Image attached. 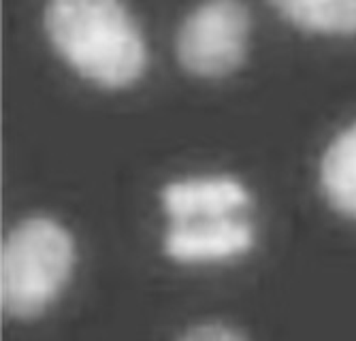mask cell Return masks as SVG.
I'll use <instances>...</instances> for the list:
<instances>
[{"label": "cell", "instance_id": "1", "mask_svg": "<svg viewBox=\"0 0 356 341\" xmlns=\"http://www.w3.org/2000/svg\"><path fill=\"white\" fill-rule=\"evenodd\" d=\"M43 24L54 49L96 85L128 88L147 67L143 35L122 0H47Z\"/></svg>", "mask_w": 356, "mask_h": 341}, {"label": "cell", "instance_id": "2", "mask_svg": "<svg viewBox=\"0 0 356 341\" xmlns=\"http://www.w3.org/2000/svg\"><path fill=\"white\" fill-rule=\"evenodd\" d=\"M75 265V241L58 220L32 215L15 224L0 250V305L32 320L60 297Z\"/></svg>", "mask_w": 356, "mask_h": 341}, {"label": "cell", "instance_id": "3", "mask_svg": "<svg viewBox=\"0 0 356 341\" xmlns=\"http://www.w3.org/2000/svg\"><path fill=\"white\" fill-rule=\"evenodd\" d=\"M250 26V11L241 0H203L177 30L179 65L201 79L235 73L248 53Z\"/></svg>", "mask_w": 356, "mask_h": 341}, {"label": "cell", "instance_id": "4", "mask_svg": "<svg viewBox=\"0 0 356 341\" xmlns=\"http://www.w3.org/2000/svg\"><path fill=\"white\" fill-rule=\"evenodd\" d=\"M160 197L173 224L229 218L250 203L243 183L226 175L171 181Z\"/></svg>", "mask_w": 356, "mask_h": 341}, {"label": "cell", "instance_id": "5", "mask_svg": "<svg viewBox=\"0 0 356 341\" xmlns=\"http://www.w3.org/2000/svg\"><path fill=\"white\" fill-rule=\"evenodd\" d=\"M254 228L235 215L201 222L173 224L165 235V252L181 263L226 260L248 252Z\"/></svg>", "mask_w": 356, "mask_h": 341}, {"label": "cell", "instance_id": "6", "mask_svg": "<svg viewBox=\"0 0 356 341\" xmlns=\"http://www.w3.org/2000/svg\"><path fill=\"white\" fill-rule=\"evenodd\" d=\"M320 183L329 203L356 220V124L329 145L320 165Z\"/></svg>", "mask_w": 356, "mask_h": 341}, {"label": "cell", "instance_id": "7", "mask_svg": "<svg viewBox=\"0 0 356 341\" xmlns=\"http://www.w3.org/2000/svg\"><path fill=\"white\" fill-rule=\"evenodd\" d=\"M271 7L309 33L356 35V0H269Z\"/></svg>", "mask_w": 356, "mask_h": 341}, {"label": "cell", "instance_id": "8", "mask_svg": "<svg viewBox=\"0 0 356 341\" xmlns=\"http://www.w3.org/2000/svg\"><path fill=\"white\" fill-rule=\"evenodd\" d=\"M177 341H250L243 331L226 322H201L190 326Z\"/></svg>", "mask_w": 356, "mask_h": 341}]
</instances>
